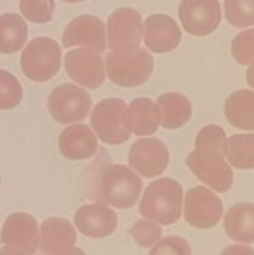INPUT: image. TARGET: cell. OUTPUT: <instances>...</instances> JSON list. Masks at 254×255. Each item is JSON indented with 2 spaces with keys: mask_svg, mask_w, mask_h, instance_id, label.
Segmentation results:
<instances>
[{
  "mask_svg": "<svg viewBox=\"0 0 254 255\" xmlns=\"http://www.w3.org/2000/svg\"><path fill=\"white\" fill-rule=\"evenodd\" d=\"M183 196V187L175 179H157L145 188L139 203V214L145 220L171 226L181 217Z\"/></svg>",
  "mask_w": 254,
  "mask_h": 255,
  "instance_id": "cell-1",
  "label": "cell"
},
{
  "mask_svg": "<svg viewBox=\"0 0 254 255\" xmlns=\"http://www.w3.org/2000/svg\"><path fill=\"white\" fill-rule=\"evenodd\" d=\"M106 75L120 87H139L153 73L154 61L150 52L136 48L124 52H109L105 57Z\"/></svg>",
  "mask_w": 254,
  "mask_h": 255,
  "instance_id": "cell-2",
  "label": "cell"
},
{
  "mask_svg": "<svg viewBox=\"0 0 254 255\" xmlns=\"http://www.w3.org/2000/svg\"><path fill=\"white\" fill-rule=\"evenodd\" d=\"M141 191V178L127 166L111 164L103 169L99 197L105 203L118 209H127L138 202Z\"/></svg>",
  "mask_w": 254,
  "mask_h": 255,
  "instance_id": "cell-3",
  "label": "cell"
},
{
  "mask_svg": "<svg viewBox=\"0 0 254 255\" xmlns=\"http://www.w3.org/2000/svg\"><path fill=\"white\" fill-rule=\"evenodd\" d=\"M61 66V48L49 37H36L21 54V69L34 82H45L55 76Z\"/></svg>",
  "mask_w": 254,
  "mask_h": 255,
  "instance_id": "cell-4",
  "label": "cell"
},
{
  "mask_svg": "<svg viewBox=\"0 0 254 255\" xmlns=\"http://www.w3.org/2000/svg\"><path fill=\"white\" fill-rule=\"evenodd\" d=\"M187 166L201 182L217 193H226L234 185V172L222 151L196 148L187 157Z\"/></svg>",
  "mask_w": 254,
  "mask_h": 255,
  "instance_id": "cell-5",
  "label": "cell"
},
{
  "mask_svg": "<svg viewBox=\"0 0 254 255\" xmlns=\"http://www.w3.org/2000/svg\"><path fill=\"white\" fill-rule=\"evenodd\" d=\"M127 105L121 99H105L91 112V127L97 137L106 145H120L129 140L130 131L126 126Z\"/></svg>",
  "mask_w": 254,
  "mask_h": 255,
  "instance_id": "cell-6",
  "label": "cell"
},
{
  "mask_svg": "<svg viewBox=\"0 0 254 255\" xmlns=\"http://www.w3.org/2000/svg\"><path fill=\"white\" fill-rule=\"evenodd\" d=\"M91 109V97L73 84H63L52 90L48 99V111L60 124H75L82 121Z\"/></svg>",
  "mask_w": 254,
  "mask_h": 255,
  "instance_id": "cell-7",
  "label": "cell"
},
{
  "mask_svg": "<svg viewBox=\"0 0 254 255\" xmlns=\"http://www.w3.org/2000/svg\"><path fill=\"white\" fill-rule=\"evenodd\" d=\"M184 218L195 229H213L223 218V203L205 187L190 188L184 196Z\"/></svg>",
  "mask_w": 254,
  "mask_h": 255,
  "instance_id": "cell-8",
  "label": "cell"
},
{
  "mask_svg": "<svg viewBox=\"0 0 254 255\" xmlns=\"http://www.w3.org/2000/svg\"><path fill=\"white\" fill-rule=\"evenodd\" d=\"M108 42L114 52L139 48L142 39V18L133 7H120L108 18Z\"/></svg>",
  "mask_w": 254,
  "mask_h": 255,
  "instance_id": "cell-9",
  "label": "cell"
},
{
  "mask_svg": "<svg viewBox=\"0 0 254 255\" xmlns=\"http://www.w3.org/2000/svg\"><path fill=\"white\" fill-rule=\"evenodd\" d=\"M178 13L184 30L193 36H208L222 22L219 0H181Z\"/></svg>",
  "mask_w": 254,
  "mask_h": 255,
  "instance_id": "cell-10",
  "label": "cell"
},
{
  "mask_svg": "<svg viewBox=\"0 0 254 255\" xmlns=\"http://www.w3.org/2000/svg\"><path fill=\"white\" fill-rule=\"evenodd\" d=\"M129 164L139 175L145 178H156L166 170L169 164V151L159 139H139L129 151Z\"/></svg>",
  "mask_w": 254,
  "mask_h": 255,
  "instance_id": "cell-11",
  "label": "cell"
},
{
  "mask_svg": "<svg viewBox=\"0 0 254 255\" xmlns=\"http://www.w3.org/2000/svg\"><path fill=\"white\" fill-rule=\"evenodd\" d=\"M72 46H87L97 54L105 52V22L94 15H79L73 18L63 33V48Z\"/></svg>",
  "mask_w": 254,
  "mask_h": 255,
  "instance_id": "cell-12",
  "label": "cell"
},
{
  "mask_svg": "<svg viewBox=\"0 0 254 255\" xmlns=\"http://www.w3.org/2000/svg\"><path fill=\"white\" fill-rule=\"evenodd\" d=\"M64 67L67 75L85 88H99L105 81L103 58L91 49L69 51L64 57Z\"/></svg>",
  "mask_w": 254,
  "mask_h": 255,
  "instance_id": "cell-13",
  "label": "cell"
},
{
  "mask_svg": "<svg viewBox=\"0 0 254 255\" xmlns=\"http://www.w3.org/2000/svg\"><path fill=\"white\" fill-rule=\"evenodd\" d=\"M142 37L145 46L156 54L174 51L181 42V30L174 18L163 13L150 15L142 22Z\"/></svg>",
  "mask_w": 254,
  "mask_h": 255,
  "instance_id": "cell-14",
  "label": "cell"
},
{
  "mask_svg": "<svg viewBox=\"0 0 254 255\" xmlns=\"http://www.w3.org/2000/svg\"><path fill=\"white\" fill-rule=\"evenodd\" d=\"M0 242L34 254L39 248V229L36 220L25 212L10 214L3 224Z\"/></svg>",
  "mask_w": 254,
  "mask_h": 255,
  "instance_id": "cell-15",
  "label": "cell"
},
{
  "mask_svg": "<svg viewBox=\"0 0 254 255\" xmlns=\"http://www.w3.org/2000/svg\"><path fill=\"white\" fill-rule=\"evenodd\" d=\"M76 229L87 238L102 239L117 230V215L105 205L93 203L81 206L75 214Z\"/></svg>",
  "mask_w": 254,
  "mask_h": 255,
  "instance_id": "cell-16",
  "label": "cell"
},
{
  "mask_svg": "<svg viewBox=\"0 0 254 255\" xmlns=\"http://www.w3.org/2000/svg\"><path fill=\"white\" fill-rule=\"evenodd\" d=\"M97 148V137L85 124H72L66 127L58 137L61 155L72 161L91 158Z\"/></svg>",
  "mask_w": 254,
  "mask_h": 255,
  "instance_id": "cell-17",
  "label": "cell"
},
{
  "mask_svg": "<svg viewBox=\"0 0 254 255\" xmlns=\"http://www.w3.org/2000/svg\"><path fill=\"white\" fill-rule=\"evenodd\" d=\"M76 232L64 218L46 220L39 233V250L45 255H61L75 248Z\"/></svg>",
  "mask_w": 254,
  "mask_h": 255,
  "instance_id": "cell-18",
  "label": "cell"
},
{
  "mask_svg": "<svg viewBox=\"0 0 254 255\" xmlns=\"http://www.w3.org/2000/svg\"><path fill=\"white\" fill-rule=\"evenodd\" d=\"M159 126L175 130L186 126L192 118V103L181 93H165L156 103Z\"/></svg>",
  "mask_w": 254,
  "mask_h": 255,
  "instance_id": "cell-19",
  "label": "cell"
},
{
  "mask_svg": "<svg viewBox=\"0 0 254 255\" xmlns=\"http://www.w3.org/2000/svg\"><path fill=\"white\" fill-rule=\"evenodd\" d=\"M126 126L130 133L150 136L159 128V115L156 103L148 97L135 99L126 109Z\"/></svg>",
  "mask_w": 254,
  "mask_h": 255,
  "instance_id": "cell-20",
  "label": "cell"
},
{
  "mask_svg": "<svg viewBox=\"0 0 254 255\" xmlns=\"http://www.w3.org/2000/svg\"><path fill=\"white\" fill-rule=\"evenodd\" d=\"M228 236L240 244H254V203L234 205L225 218Z\"/></svg>",
  "mask_w": 254,
  "mask_h": 255,
  "instance_id": "cell-21",
  "label": "cell"
},
{
  "mask_svg": "<svg viewBox=\"0 0 254 255\" xmlns=\"http://www.w3.org/2000/svg\"><path fill=\"white\" fill-rule=\"evenodd\" d=\"M228 121L241 130H254V91H234L225 102Z\"/></svg>",
  "mask_w": 254,
  "mask_h": 255,
  "instance_id": "cell-22",
  "label": "cell"
},
{
  "mask_svg": "<svg viewBox=\"0 0 254 255\" xmlns=\"http://www.w3.org/2000/svg\"><path fill=\"white\" fill-rule=\"evenodd\" d=\"M28 28L18 13L0 15V54L18 52L27 40Z\"/></svg>",
  "mask_w": 254,
  "mask_h": 255,
  "instance_id": "cell-23",
  "label": "cell"
},
{
  "mask_svg": "<svg viewBox=\"0 0 254 255\" xmlns=\"http://www.w3.org/2000/svg\"><path fill=\"white\" fill-rule=\"evenodd\" d=\"M225 155L235 169H254V133H243L229 137Z\"/></svg>",
  "mask_w": 254,
  "mask_h": 255,
  "instance_id": "cell-24",
  "label": "cell"
},
{
  "mask_svg": "<svg viewBox=\"0 0 254 255\" xmlns=\"http://www.w3.org/2000/svg\"><path fill=\"white\" fill-rule=\"evenodd\" d=\"M225 16L237 28L254 25V0H225Z\"/></svg>",
  "mask_w": 254,
  "mask_h": 255,
  "instance_id": "cell-25",
  "label": "cell"
},
{
  "mask_svg": "<svg viewBox=\"0 0 254 255\" xmlns=\"http://www.w3.org/2000/svg\"><path fill=\"white\" fill-rule=\"evenodd\" d=\"M22 100V87L19 81L7 70H0V109L9 111Z\"/></svg>",
  "mask_w": 254,
  "mask_h": 255,
  "instance_id": "cell-26",
  "label": "cell"
},
{
  "mask_svg": "<svg viewBox=\"0 0 254 255\" xmlns=\"http://www.w3.org/2000/svg\"><path fill=\"white\" fill-rule=\"evenodd\" d=\"M55 9L54 0H19L21 13L31 22L46 24L52 19Z\"/></svg>",
  "mask_w": 254,
  "mask_h": 255,
  "instance_id": "cell-27",
  "label": "cell"
},
{
  "mask_svg": "<svg viewBox=\"0 0 254 255\" xmlns=\"http://www.w3.org/2000/svg\"><path fill=\"white\" fill-rule=\"evenodd\" d=\"M162 235H163V230L160 224L150 221V220H139L130 229V236L142 248L154 247L162 239Z\"/></svg>",
  "mask_w": 254,
  "mask_h": 255,
  "instance_id": "cell-28",
  "label": "cell"
},
{
  "mask_svg": "<svg viewBox=\"0 0 254 255\" xmlns=\"http://www.w3.org/2000/svg\"><path fill=\"white\" fill-rule=\"evenodd\" d=\"M226 142H228L226 131L220 126L211 124V126L204 127L198 133L196 140H195V146L196 148H211V149H217V151L225 152L226 151Z\"/></svg>",
  "mask_w": 254,
  "mask_h": 255,
  "instance_id": "cell-29",
  "label": "cell"
},
{
  "mask_svg": "<svg viewBox=\"0 0 254 255\" xmlns=\"http://www.w3.org/2000/svg\"><path fill=\"white\" fill-rule=\"evenodd\" d=\"M232 55L234 58L247 66L254 60V28L241 31L232 40Z\"/></svg>",
  "mask_w": 254,
  "mask_h": 255,
  "instance_id": "cell-30",
  "label": "cell"
},
{
  "mask_svg": "<svg viewBox=\"0 0 254 255\" xmlns=\"http://www.w3.org/2000/svg\"><path fill=\"white\" fill-rule=\"evenodd\" d=\"M150 255H192V247L181 236H168L153 247Z\"/></svg>",
  "mask_w": 254,
  "mask_h": 255,
  "instance_id": "cell-31",
  "label": "cell"
},
{
  "mask_svg": "<svg viewBox=\"0 0 254 255\" xmlns=\"http://www.w3.org/2000/svg\"><path fill=\"white\" fill-rule=\"evenodd\" d=\"M220 255H254V250L247 245H231L225 248Z\"/></svg>",
  "mask_w": 254,
  "mask_h": 255,
  "instance_id": "cell-32",
  "label": "cell"
},
{
  "mask_svg": "<svg viewBox=\"0 0 254 255\" xmlns=\"http://www.w3.org/2000/svg\"><path fill=\"white\" fill-rule=\"evenodd\" d=\"M0 255H34L31 253H27L24 250H19V248H15V247H7L4 245L1 250H0Z\"/></svg>",
  "mask_w": 254,
  "mask_h": 255,
  "instance_id": "cell-33",
  "label": "cell"
},
{
  "mask_svg": "<svg viewBox=\"0 0 254 255\" xmlns=\"http://www.w3.org/2000/svg\"><path fill=\"white\" fill-rule=\"evenodd\" d=\"M246 78H247V82H249V85L254 88V60L250 63V66H249V69H247V75H246Z\"/></svg>",
  "mask_w": 254,
  "mask_h": 255,
  "instance_id": "cell-34",
  "label": "cell"
},
{
  "mask_svg": "<svg viewBox=\"0 0 254 255\" xmlns=\"http://www.w3.org/2000/svg\"><path fill=\"white\" fill-rule=\"evenodd\" d=\"M61 255H85V253L82 250H79V248H72L70 251H67V253Z\"/></svg>",
  "mask_w": 254,
  "mask_h": 255,
  "instance_id": "cell-35",
  "label": "cell"
},
{
  "mask_svg": "<svg viewBox=\"0 0 254 255\" xmlns=\"http://www.w3.org/2000/svg\"><path fill=\"white\" fill-rule=\"evenodd\" d=\"M63 1H67V3H79V1H84V0H63Z\"/></svg>",
  "mask_w": 254,
  "mask_h": 255,
  "instance_id": "cell-36",
  "label": "cell"
}]
</instances>
